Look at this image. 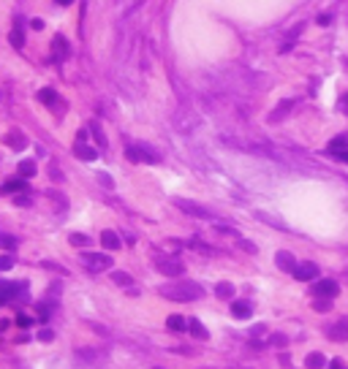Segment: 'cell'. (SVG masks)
Segmentation results:
<instances>
[{
  "label": "cell",
  "instance_id": "cell-1",
  "mask_svg": "<svg viewBox=\"0 0 348 369\" xmlns=\"http://www.w3.org/2000/svg\"><path fill=\"white\" fill-rule=\"evenodd\" d=\"M201 288L196 285V282H174V285H163L161 288V296L163 299H171V301H196L201 299Z\"/></svg>",
  "mask_w": 348,
  "mask_h": 369
},
{
  "label": "cell",
  "instance_id": "cell-2",
  "mask_svg": "<svg viewBox=\"0 0 348 369\" xmlns=\"http://www.w3.org/2000/svg\"><path fill=\"white\" fill-rule=\"evenodd\" d=\"M128 160H134V163H161V155L150 149L147 144H134L128 147Z\"/></svg>",
  "mask_w": 348,
  "mask_h": 369
},
{
  "label": "cell",
  "instance_id": "cell-3",
  "mask_svg": "<svg viewBox=\"0 0 348 369\" xmlns=\"http://www.w3.org/2000/svg\"><path fill=\"white\" fill-rule=\"evenodd\" d=\"M155 266H158V271L166 277H183V271H185L183 261H177V258H158Z\"/></svg>",
  "mask_w": 348,
  "mask_h": 369
},
{
  "label": "cell",
  "instance_id": "cell-4",
  "mask_svg": "<svg viewBox=\"0 0 348 369\" xmlns=\"http://www.w3.org/2000/svg\"><path fill=\"white\" fill-rule=\"evenodd\" d=\"M82 261H84V264H87L93 271H104V269H109V266H112V258H109V255H98V252H84Z\"/></svg>",
  "mask_w": 348,
  "mask_h": 369
},
{
  "label": "cell",
  "instance_id": "cell-5",
  "mask_svg": "<svg viewBox=\"0 0 348 369\" xmlns=\"http://www.w3.org/2000/svg\"><path fill=\"white\" fill-rule=\"evenodd\" d=\"M337 282L335 280H319L316 282V288H313V296H324V299H335L337 296Z\"/></svg>",
  "mask_w": 348,
  "mask_h": 369
},
{
  "label": "cell",
  "instance_id": "cell-6",
  "mask_svg": "<svg viewBox=\"0 0 348 369\" xmlns=\"http://www.w3.org/2000/svg\"><path fill=\"white\" fill-rule=\"evenodd\" d=\"M174 204L180 206L183 212H188V215H196V217H215L213 212L207 209V206H199V204H193V201H185V198H177Z\"/></svg>",
  "mask_w": 348,
  "mask_h": 369
},
{
  "label": "cell",
  "instance_id": "cell-7",
  "mask_svg": "<svg viewBox=\"0 0 348 369\" xmlns=\"http://www.w3.org/2000/svg\"><path fill=\"white\" fill-rule=\"evenodd\" d=\"M291 274H294L296 280H302V282L316 280V277H319V266H316V264H296Z\"/></svg>",
  "mask_w": 348,
  "mask_h": 369
},
{
  "label": "cell",
  "instance_id": "cell-8",
  "mask_svg": "<svg viewBox=\"0 0 348 369\" xmlns=\"http://www.w3.org/2000/svg\"><path fill=\"white\" fill-rule=\"evenodd\" d=\"M329 152L335 155V158H340L343 163H348V141L343 139V136L340 139H332L329 141Z\"/></svg>",
  "mask_w": 348,
  "mask_h": 369
},
{
  "label": "cell",
  "instance_id": "cell-9",
  "mask_svg": "<svg viewBox=\"0 0 348 369\" xmlns=\"http://www.w3.org/2000/svg\"><path fill=\"white\" fill-rule=\"evenodd\" d=\"M329 337L335 342H348V318H340V320L329 328Z\"/></svg>",
  "mask_w": 348,
  "mask_h": 369
},
{
  "label": "cell",
  "instance_id": "cell-10",
  "mask_svg": "<svg viewBox=\"0 0 348 369\" xmlns=\"http://www.w3.org/2000/svg\"><path fill=\"white\" fill-rule=\"evenodd\" d=\"M17 293H25V285H11V282H0V304L11 301Z\"/></svg>",
  "mask_w": 348,
  "mask_h": 369
},
{
  "label": "cell",
  "instance_id": "cell-11",
  "mask_svg": "<svg viewBox=\"0 0 348 369\" xmlns=\"http://www.w3.org/2000/svg\"><path fill=\"white\" fill-rule=\"evenodd\" d=\"M74 152H77V158H82V160H95V158H98V152H95L93 147H87L84 141H77Z\"/></svg>",
  "mask_w": 348,
  "mask_h": 369
},
{
  "label": "cell",
  "instance_id": "cell-12",
  "mask_svg": "<svg viewBox=\"0 0 348 369\" xmlns=\"http://www.w3.org/2000/svg\"><path fill=\"white\" fill-rule=\"evenodd\" d=\"M52 52H54V57H57V60H65V57H68V44H65L63 35H54V41H52Z\"/></svg>",
  "mask_w": 348,
  "mask_h": 369
},
{
  "label": "cell",
  "instance_id": "cell-13",
  "mask_svg": "<svg viewBox=\"0 0 348 369\" xmlns=\"http://www.w3.org/2000/svg\"><path fill=\"white\" fill-rule=\"evenodd\" d=\"M101 245L107 247V250H120V236L114 231H104L101 234Z\"/></svg>",
  "mask_w": 348,
  "mask_h": 369
},
{
  "label": "cell",
  "instance_id": "cell-14",
  "mask_svg": "<svg viewBox=\"0 0 348 369\" xmlns=\"http://www.w3.org/2000/svg\"><path fill=\"white\" fill-rule=\"evenodd\" d=\"M231 312H234V318H240V320H245V318H250V312H253V307H250L248 301H234V304H231Z\"/></svg>",
  "mask_w": 348,
  "mask_h": 369
},
{
  "label": "cell",
  "instance_id": "cell-15",
  "mask_svg": "<svg viewBox=\"0 0 348 369\" xmlns=\"http://www.w3.org/2000/svg\"><path fill=\"white\" fill-rule=\"evenodd\" d=\"M277 266H280V269H286V271H294L296 261H294V255H291V252L280 250V252H277Z\"/></svg>",
  "mask_w": 348,
  "mask_h": 369
},
{
  "label": "cell",
  "instance_id": "cell-16",
  "mask_svg": "<svg viewBox=\"0 0 348 369\" xmlns=\"http://www.w3.org/2000/svg\"><path fill=\"white\" fill-rule=\"evenodd\" d=\"M25 190H27L25 179H11V182H6V185L0 188V193H25Z\"/></svg>",
  "mask_w": 348,
  "mask_h": 369
},
{
  "label": "cell",
  "instance_id": "cell-17",
  "mask_svg": "<svg viewBox=\"0 0 348 369\" xmlns=\"http://www.w3.org/2000/svg\"><path fill=\"white\" fill-rule=\"evenodd\" d=\"M188 331H190L193 337H199V340H207V328L201 326L196 318H188Z\"/></svg>",
  "mask_w": 348,
  "mask_h": 369
},
{
  "label": "cell",
  "instance_id": "cell-18",
  "mask_svg": "<svg viewBox=\"0 0 348 369\" xmlns=\"http://www.w3.org/2000/svg\"><path fill=\"white\" fill-rule=\"evenodd\" d=\"M289 109H294V100H283V103L277 106V112L269 114V123H277V120H283L289 114Z\"/></svg>",
  "mask_w": 348,
  "mask_h": 369
},
{
  "label": "cell",
  "instance_id": "cell-19",
  "mask_svg": "<svg viewBox=\"0 0 348 369\" xmlns=\"http://www.w3.org/2000/svg\"><path fill=\"white\" fill-rule=\"evenodd\" d=\"M305 364H307V369H324L326 367V358L321 356V353H310Z\"/></svg>",
  "mask_w": 348,
  "mask_h": 369
},
{
  "label": "cell",
  "instance_id": "cell-20",
  "mask_svg": "<svg viewBox=\"0 0 348 369\" xmlns=\"http://www.w3.org/2000/svg\"><path fill=\"white\" fill-rule=\"evenodd\" d=\"M169 328H171V331H185V328H188V318L171 315V318H169Z\"/></svg>",
  "mask_w": 348,
  "mask_h": 369
},
{
  "label": "cell",
  "instance_id": "cell-21",
  "mask_svg": "<svg viewBox=\"0 0 348 369\" xmlns=\"http://www.w3.org/2000/svg\"><path fill=\"white\" fill-rule=\"evenodd\" d=\"M8 41H11V47L22 49V47H25V33H22V27H14L11 35H8Z\"/></svg>",
  "mask_w": 348,
  "mask_h": 369
},
{
  "label": "cell",
  "instance_id": "cell-22",
  "mask_svg": "<svg viewBox=\"0 0 348 369\" xmlns=\"http://www.w3.org/2000/svg\"><path fill=\"white\" fill-rule=\"evenodd\" d=\"M19 174H22V179L36 176V163H33V160H22V163H19Z\"/></svg>",
  "mask_w": 348,
  "mask_h": 369
},
{
  "label": "cell",
  "instance_id": "cell-23",
  "mask_svg": "<svg viewBox=\"0 0 348 369\" xmlns=\"http://www.w3.org/2000/svg\"><path fill=\"white\" fill-rule=\"evenodd\" d=\"M215 293H218L220 299H231V296H234V285H231V282H218Z\"/></svg>",
  "mask_w": 348,
  "mask_h": 369
},
{
  "label": "cell",
  "instance_id": "cell-24",
  "mask_svg": "<svg viewBox=\"0 0 348 369\" xmlns=\"http://www.w3.org/2000/svg\"><path fill=\"white\" fill-rule=\"evenodd\" d=\"M6 144H11L14 149H25V147H27V141H25V136L11 133V136H6Z\"/></svg>",
  "mask_w": 348,
  "mask_h": 369
},
{
  "label": "cell",
  "instance_id": "cell-25",
  "mask_svg": "<svg viewBox=\"0 0 348 369\" xmlns=\"http://www.w3.org/2000/svg\"><path fill=\"white\" fill-rule=\"evenodd\" d=\"M332 307V299H324V296H316V299H313V310L316 312H326Z\"/></svg>",
  "mask_w": 348,
  "mask_h": 369
},
{
  "label": "cell",
  "instance_id": "cell-26",
  "mask_svg": "<svg viewBox=\"0 0 348 369\" xmlns=\"http://www.w3.org/2000/svg\"><path fill=\"white\" fill-rule=\"evenodd\" d=\"M112 280L117 282V285H131V282H134V280H131V274H125V271H114Z\"/></svg>",
  "mask_w": 348,
  "mask_h": 369
},
{
  "label": "cell",
  "instance_id": "cell-27",
  "mask_svg": "<svg viewBox=\"0 0 348 369\" xmlns=\"http://www.w3.org/2000/svg\"><path fill=\"white\" fill-rule=\"evenodd\" d=\"M14 255H0V271H8V269H14Z\"/></svg>",
  "mask_w": 348,
  "mask_h": 369
},
{
  "label": "cell",
  "instance_id": "cell-28",
  "mask_svg": "<svg viewBox=\"0 0 348 369\" xmlns=\"http://www.w3.org/2000/svg\"><path fill=\"white\" fill-rule=\"evenodd\" d=\"M41 100H44V103H47V106H54V100H57V95H54V90H41Z\"/></svg>",
  "mask_w": 348,
  "mask_h": 369
},
{
  "label": "cell",
  "instance_id": "cell-29",
  "mask_svg": "<svg viewBox=\"0 0 348 369\" xmlns=\"http://www.w3.org/2000/svg\"><path fill=\"white\" fill-rule=\"evenodd\" d=\"M71 245H74V247H87L90 239H87L84 234H71Z\"/></svg>",
  "mask_w": 348,
  "mask_h": 369
},
{
  "label": "cell",
  "instance_id": "cell-30",
  "mask_svg": "<svg viewBox=\"0 0 348 369\" xmlns=\"http://www.w3.org/2000/svg\"><path fill=\"white\" fill-rule=\"evenodd\" d=\"M0 247H6V250H14V247H17V239H14V236L0 234Z\"/></svg>",
  "mask_w": 348,
  "mask_h": 369
},
{
  "label": "cell",
  "instance_id": "cell-31",
  "mask_svg": "<svg viewBox=\"0 0 348 369\" xmlns=\"http://www.w3.org/2000/svg\"><path fill=\"white\" fill-rule=\"evenodd\" d=\"M272 345H275V347H286V345H289V340H286V337L283 334H272Z\"/></svg>",
  "mask_w": 348,
  "mask_h": 369
},
{
  "label": "cell",
  "instance_id": "cell-32",
  "mask_svg": "<svg viewBox=\"0 0 348 369\" xmlns=\"http://www.w3.org/2000/svg\"><path fill=\"white\" fill-rule=\"evenodd\" d=\"M93 136H95V141H98L101 147H107V139H104V133H101L98 125H93Z\"/></svg>",
  "mask_w": 348,
  "mask_h": 369
},
{
  "label": "cell",
  "instance_id": "cell-33",
  "mask_svg": "<svg viewBox=\"0 0 348 369\" xmlns=\"http://www.w3.org/2000/svg\"><path fill=\"white\" fill-rule=\"evenodd\" d=\"M52 331H49V328H44V331H38V340H41V342H49V340H52Z\"/></svg>",
  "mask_w": 348,
  "mask_h": 369
},
{
  "label": "cell",
  "instance_id": "cell-34",
  "mask_svg": "<svg viewBox=\"0 0 348 369\" xmlns=\"http://www.w3.org/2000/svg\"><path fill=\"white\" fill-rule=\"evenodd\" d=\"M17 323H19L22 328H27L30 323H33V318H27V315H19V318H17Z\"/></svg>",
  "mask_w": 348,
  "mask_h": 369
},
{
  "label": "cell",
  "instance_id": "cell-35",
  "mask_svg": "<svg viewBox=\"0 0 348 369\" xmlns=\"http://www.w3.org/2000/svg\"><path fill=\"white\" fill-rule=\"evenodd\" d=\"M329 369H348V367L340 361V358H335V361H329Z\"/></svg>",
  "mask_w": 348,
  "mask_h": 369
},
{
  "label": "cell",
  "instance_id": "cell-36",
  "mask_svg": "<svg viewBox=\"0 0 348 369\" xmlns=\"http://www.w3.org/2000/svg\"><path fill=\"white\" fill-rule=\"evenodd\" d=\"M340 109L348 114V95H343V98H340Z\"/></svg>",
  "mask_w": 348,
  "mask_h": 369
},
{
  "label": "cell",
  "instance_id": "cell-37",
  "mask_svg": "<svg viewBox=\"0 0 348 369\" xmlns=\"http://www.w3.org/2000/svg\"><path fill=\"white\" fill-rule=\"evenodd\" d=\"M98 176H101V182H104V185H107V188H112V179H109L107 174H98Z\"/></svg>",
  "mask_w": 348,
  "mask_h": 369
},
{
  "label": "cell",
  "instance_id": "cell-38",
  "mask_svg": "<svg viewBox=\"0 0 348 369\" xmlns=\"http://www.w3.org/2000/svg\"><path fill=\"white\" fill-rule=\"evenodd\" d=\"M30 25H33V30H41V27H44V22H41V19H33Z\"/></svg>",
  "mask_w": 348,
  "mask_h": 369
},
{
  "label": "cell",
  "instance_id": "cell-39",
  "mask_svg": "<svg viewBox=\"0 0 348 369\" xmlns=\"http://www.w3.org/2000/svg\"><path fill=\"white\" fill-rule=\"evenodd\" d=\"M17 204H19V206H25V204H30V198H27V196H19Z\"/></svg>",
  "mask_w": 348,
  "mask_h": 369
},
{
  "label": "cell",
  "instance_id": "cell-40",
  "mask_svg": "<svg viewBox=\"0 0 348 369\" xmlns=\"http://www.w3.org/2000/svg\"><path fill=\"white\" fill-rule=\"evenodd\" d=\"M54 3H57V6H71L74 0H54Z\"/></svg>",
  "mask_w": 348,
  "mask_h": 369
}]
</instances>
